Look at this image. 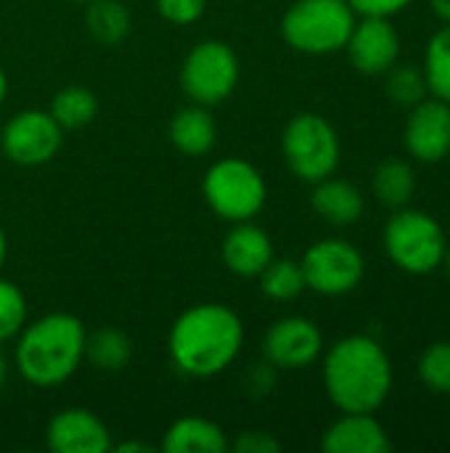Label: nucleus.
Segmentation results:
<instances>
[{
  "label": "nucleus",
  "instance_id": "f257e3e1",
  "mask_svg": "<svg viewBox=\"0 0 450 453\" xmlns=\"http://www.w3.org/2000/svg\"><path fill=\"white\" fill-rule=\"evenodd\" d=\"M321 380L326 398L345 414H377L395 385L393 358L369 334H347L324 348Z\"/></svg>",
  "mask_w": 450,
  "mask_h": 453
},
{
  "label": "nucleus",
  "instance_id": "f03ea898",
  "mask_svg": "<svg viewBox=\"0 0 450 453\" xmlns=\"http://www.w3.org/2000/svg\"><path fill=\"white\" fill-rule=\"evenodd\" d=\"M244 348V324L223 303H199L183 311L170 334L167 353L180 374L210 380L223 374Z\"/></svg>",
  "mask_w": 450,
  "mask_h": 453
},
{
  "label": "nucleus",
  "instance_id": "7ed1b4c3",
  "mask_svg": "<svg viewBox=\"0 0 450 453\" xmlns=\"http://www.w3.org/2000/svg\"><path fill=\"white\" fill-rule=\"evenodd\" d=\"M88 332L72 313H48L16 334L13 369L32 388H56L85 361Z\"/></svg>",
  "mask_w": 450,
  "mask_h": 453
},
{
  "label": "nucleus",
  "instance_id": "20e7f679",
  "mask_svg": "<svg viewBox=\"0 0 450 453\" xmlns=\"http://www.w3.org/2000/svg\"><path fill=\"white\" fill-rule=\"evenodd\" d=\"M446 228L435 215L419 207L393 210L382 228V247L387 260L408 276H430L443 265Z\"/></svg>",
  "mask_w": 450,
  "mask_h": 453
},
{
  "label": "nucleus",
  "instance_id": "39448f33",
  "mask_svg": "<svg viewBox=\"0 0 450 453\" xmlns=\"http://www.w3.org/2000/svg\"><path fill=\"white\" fill-rule=\"evenodd\" d=\"M355 21L347 0H294L281 16V37L302 56H332L345 50Z\"/></svg>",
  "mask_w": 450,
  "mask_h": 453
},
{
  "label": "nucleus",
  "instance_id": "423d86ee",
  "mask_svg": "<svg viewBox=\"0 0 450 453\" xmlns=\"http://www.w3.org/2000/svg\"><path fill=\"white\" fill-rule=\"evenodd\" d=\"M281 154L292 175L313 186L337 173L342 162V141L324 114L300 111L281 133Z\"/></svg>",
  "mask_w": 450,
  "mask_h": 453
},
{
  "label": "nucleus",
  "instance_id": "0eeeda50",
  "mask_svg": "<svg viewBox=\"0 0 450 453\" xmlns=\"http://www.w3.org/2000/svg\"><path fill=\"white\" fill-rule=\"evenodd\" d=\"M202 194L217 218L241 223L263 212L268 202V183L252 162L241 157H223L207 167Z\"/></svg>",
  "mask_w": 450,
  "mask_h": 453
},
{
  "label": "nucleus",
  "instance_id": "6e6552de",
  "mask_svg": "<svg viewBox=\"0 0 450 453\" xmlns=\"http://www.w3.org/2000/svg\"><path fill=\"white\" fill-rule=\"evenodd\" d=\"M239 58L236 50L223 40L196 42L180 64V90L191 104L217 106L239 85Z\"/></svg>",
  "mask_w": 450,
  "mask_h": 453
},
{
  "label": "nucleus",
  "instance_id": "1a4fd4ad",
  "mask_svg": "<svg viewBox=\"0 0 450 453\" xmlns=\"http://www.w3.org/2000/svg\"><path fill=\"white\" fill-rule=\"evenodd\" d=\"M305 289L321 297H345L363 284L366 257L347 239H318L313 242L300 260Z\"/></svg>",
  "mask_w": 450,
  "mask_h": 453
},
{
  "label": "nucleus",
  "instance_id": "9d476101",
  "mask_svg": "<svg viewBox=\"0 0 450 453\" xmlns=\"http://www.w3.org/2000/svg\"><path fill=\"white\" fill-rule=\"evenodd\" d=\"M64 141V130L42 109H24L16 111L0 135V151L8 162L19 167H40L48 165Z\"/></svg>",
  "mask_w": 450,
  "mask_h": 453
},
{
  "label": "nucleus",
  "instance_id": "9b49d317",
  "mask_svg": "<svg viewBox=\"0 0 450 453\" xmlns=\"http://www.w3.org/2000/svg\"><path fill=\"white\" fill-rule=\"evenodd\" d=\"M400 32L393 16H358L345 53L363 77H385L400 61Z\"/></svg>",
  "mask_w": 450,
  "mask_h": 453
},
{
  "label": "nucleus",
  "instance_id": "f8f14e48",
  "mask_svg": "<svg viewBox=\"0 0 450 453\" xmlns=\"http://www.w3.org/2000/svg\"><path fill=\"white\" fill-rule=\"evenodd\" d=\"M263 356L278 372H300L324 356V332L305 316L273 321L263 337Z\"/></svg>",
  "mask_w": 450,
  "mask_h": 453
},
{
  "label": "nucleus",
  "instance_id": "ddd939ff",
  "mask_svg": "<svg viewBox=\"0 0 450 453\" xmlns=\"http://www.w3.org/2000/svg\"><path fill=\"white\" fill-rule=\"evenodd\" d=\"M403 146L414 162L438 165L450 157V104L427 96L408 109Z\"/></svg>",
  "mask_w": 450,
  "mask_h": 453
},
{
  "label": "nucleus",
  "instance_id": "4468645a",
  "mask_svg": "<svg viewBox=\"0 0 450 453\" xmlns=\"http://www.w3.org/2000/svg\"><path fill=\"white\" fill-rule=\"evenodd\" d=\"M45 443L53 453H106L114 446L103 419L88 409L58 411L48 422Z\"/></svg>",
  "mask_w": 450,
  "mask_h": 453
},
{
  "label": "nucleus",
  "instance_id": "2eb2a0df",
  "mask_svg": "<svg viewBox=\"0 0 450 453\" xmlns=\"http://www.w3.org/2000/svg\"><path fill=\"white\" fill-rule=\"evenodd\" d=\"M393 449L390 433L377 419V414H345L324 430V453H387Z\"/></svg>",
  "mask_w": 450,
  "mask_h": 453
},
{
  "label": "nucleus",
  "instance_id": "dca6fc26",
  "mask_svg": "<svg viewBox=\"0 0 450 453\" xmlns=\"http://www.w3.org/2000/svg\"><path fill=\"white\" fill-rule=\"evenodd\" d=\"M233 228L223 239V263L241 279H257L260 271L276 257L273 239L252 220L231 223Z\"/></svg>",
  "mask_w": 450,
  "mask_h": 453
},
{
  "label": "nucleus",
  "instance_id": "f3484780",
  "mask_svg": "<svg viewBox=\"0 0 450 453\" xmlns=\"http://www.w3.org/2000/svg\"><path fill=\"white\" fill-rule=\"evenodd\" d=\"M310 207L318 218H324L329 226L347 228L355 226L366 212V199L358 186H353L345 178L329 175L318 183H313Z\"/></svg>",
  "mask_w": 450,
  "mask_h": 453
},
{
  "label": "nucleus",
  "instance_id": "a211bd4d",
  "mask_svg": "<svg viewBox=\"0 0 450 453\" xmlns=\"http://www.w3.org/2000/svg\"><path fill=\"white\" fill-rule=\"evenodd\" d=\"M170 143L186 154V157H204L212 151L217 141V125L215 117L210 114V106L191 104L183 106L172 119H170Z\"/></svg>",
  "mask_w": 450,
  "mask_h": 453
},
{
  "label": "nucleus",
  "instance_id": "6ab92c4d",
  "mask_svg": "<svg viewBox=\"0 0 450 453\" xmlns=\"http://www.w3.org/2000/svg\"><path fill=\"white\" fill-rule=\"evenodd\" d=\"M164 453H225L231 449L220 425L204 417H183L172 422L162 438Z\"/></svg>",
  "mask_w": 450,
  "mask_h": 453
},
{
  "label": "nucleus",
  "instance_id": "aec40b11",
  "mask_svg": "<svg viewBox=\"0 0 450 453\" xmlns=\"http://www.w3.org/2000/svg\"><path fill=\"white\" fill-rule=\"evenodd\" d=\"M371 188H374V196L379 199V204H385L390 210L408 207L416 194L414 165L400 157H390V159L379 162L371 175Z\"/></svg>",
  "mask_w": 450,
  "mask_h": 453
},
{
  "label": "nucleus",
  "instance_id": "412c9836",
  "mask_svg": "<svg viewBox=\"0 0 450 453\" xmlns=\"http://www.w3.org/2000/svg\"><path fill=\"white\" fill-rule=\"evenodd\" d=\"M85 27L101 45H119L133 27L130 11L122 0H90L85 3Z\"/></svg>",
  "mask_w": 450,
  "mask_h": 453
},
{
  "label": "nucleus",
  "instance_id": "4be33fe9",
  "mask_svg": "<svg viewBox=\"0 0 450 453\" xmlns=\"http://www.w3.org/2000/svg\"><path fill=\"white\" fill-rule=\"evenodd\" d=\"M85 358L98 372H122L133 358V340L117 326H101L85 340Z\"/></svg>",
  "mask_w": 450,
  "mask_h": 453
},
{
  "label": "nucleus",
  "instance_id": "5701e85b",
  "mask_svg": "<svg viewBox=\"0 0 450 453\" xmlns=\"http://www.w3.org/2000/svg\"><path fill=\"white\" fill-rule=\"evenodd\" d=\"M50 117L58 122L61 130H80L88 127L98 114V98L85 85H66L50 101Z\"/></svg>",
  "mask_w": 450,
  "mask_h": 453
},
{
  "label": "nucleus",
  "instance_id": "b1692460",
  "mask_svg": "<svg viewBox=\"0 0 450 453\" xmlns=\"http://www.w3.org/2000/svg\"><path fill=\"white\" fill-rule=\"evenodd\" d=\"M422 72L430 96L450 104V27L446 24L427 40Z\"/></svg>",
  "mask_w": 450,
  "mask_h": 453
},
{
  "label": "nucleus",
  "instance_id": "393cba45",
  "mask_svg": "<svg viewBox=\"0 0 450 453\" xmlns=\"http://www.w3.org/2000/svg\"><path fill=\"white\" fill-rule=\"evenodd\" d=\"M257 279H260L263 295L276 303L297 300L305 292V276H302L300 260H292V257H273L260 271Z\"/></svg>",
  "mask_w": 450,
  "mask_h": 453
},
{
  "label": "nucleus",
  "instance_id": "a878e982",
  "mask_svg": "<svg viewBox=\"0 0 450 453\" xmlns=\"http://www.w3.org/2000/svg\"><path fill=\"white\" fill-rule=\"evenodd\" d=\"M416 377L430 393L450 395V340H435L419 353Z\"/></svg>",
  "mask_w": 450,
  "mask_h": 453
},
{
  "label": "nucleus",
  "instance_id": "bb28decb",
  "mask_svg": "<svg viewBox=\"0 0 450 453\" xmlns=\"http://www.w3.org/2000/svg\"><path fill=\"white\" fill-rule=\"evenodd\" d=\"M385 90H387L390 101H395L398 106H406V109H411L414 104H419L422 98L430 96L422 66L400 64V61L385 74Z\"/></svg>",
  "mask_w": 450,
  "mask_h": 453
},
{
  "label": "nucleus",
  "instance_id": "cd10ccee",
  "mask_svg": "<svg viewBox=\"0 0 450 453\" xmlns=\"http://www.w3.org/2000/svg\"><path fill=\"white\" fill-rule=\"evenodd\" d=\"M27 324V297L13 284L0 279V345L13 340Z\"/></svg>",
  "mask_w": 450,
  "mask_h": 453
},
{
  "label": "nucleus",
  "instance_id": "c85d7f7f",
  "mask_svg": "<svg viewBox=\"0 0 450 453\" xmlns=\"http://www.w3.org/2000/svg\"><path fill=\"white\" fill-rule=\"evenodd\" d=\"M156 11L164 21L175 24V27H188L196 24L204 16L207 0H154Z\"/></svg>",
  "mask_w": 450,
  "mask_h": 453
},
{
  "label": "nucleus",
  "instance_id": "c756f323",
  "mask_svg": "<svg viewBox=\"0 0 450 453\" xmlns=\"http://www.w3.org/2000/svg\"><path fill=\"white\" fill-rule=\"evenodd\" d=\"M276 377H278V369L273 364H268V361L265 364H255V366H249V372L244 377V388H247L249 395L263 398V395H268L276 388Z\"/></svg>",
  "mask_w": 450,
  "mask_h": 453
},
{
  "label": "nucleus",
  "instance_id": "7c9ffc66",
  "mask_svg": "<svg viewBox=\"0 0 450 453\" xmlns=\"http://www.w3.org/2000/svg\"><path fill=\"white\" fill-rule=\"evenodd\" d=\"M233 451L239 453H278L281 451V441L273 438L265 430H247L233 441Z\"/></svg>",
  "mask_w": 450,
  "mask_h": 453
},
{
  "label": "nucleus",
  "instance_id": "2f4dec72",
  "mask_svg": "<svg viewBox=\"0 0 450 453\" xmlns=\"http://www.w3.org/2000/svg\"><path fill=\"white\" fill-rule=\"evenodd\" d=\"M358 16H398L414 0H347Z\"/></svg>",
  "mask_w": 450,
  "mask_h": 453
},
{
  "label": "nucleus",
  "instance_id": "473e14b6",
  "mask_svg": "<svg viewBox=\"0 0 450 453\" xmlns=\"http://www.w3.org/2000/svg\"><path fill=\"white\" fill-rule=\"evenodd\" d=\"M427 3H430L432 16H435L440 24L450 27V0H427Z\"/></svg>",
  "mask_w": 450,
  "mask_h": 453
},
{
  "label": "nucleus",
  "instance_id": "72a5a7b5",
  "mask_svg": "<svg viewBox=\"0 0 450 453\" xmlns=\"http://www.w3.org/2000/svg\"><path fill=\"white\" fill-rule=\"evenodd\" d=\"M111 451H117V453H151L154 449L149 446V443H119V446H111Z\"/></svg>",
  "mask_w": 450,
  "mask_h": 453
},
{
  "label": "nucleus",
  "instance_id": "f704fd0d",
  "mask_svg": "<svg viewBox=\"0 0 450 453\" xmlns=\"http://www.w3.org/2000/svg\"><path fill=\"white\" fill-rule=\"evenodd\" d=\"M5 257H8V236H5V231H3V226H0V271H3V265H5Z\"/></svg>",
  "mask_w": 450,
  "mask_h": 453
},
{
  "label": "nucleus",
  "instance_id": "c9c22d12",
  "mask_svg": "<svg viewBox=\"0 0 450 453\" xmlns=\"http://www.w3.org/2000/svg\"><path fill=\"white\" fill-rule=\"evenodd\" d=\"M5 380H8V358H5V353L0 348V388L5 385Z\"/></svg>",
  "mask_w": 450,
  "mask_h": 453
},
{
  "label": "nucleus",
  "instance_id": "e433bc0d",
  "mask_svg": "<svg viewBox=\"0 0 450 453\" xmlns=\"http://www.w3.org/2000/svg\"><path fill=\"white\" fill-rule=\"evenodd\" d=\"M5 96H8V77H5V72L0 66V106L5 104Z\"/></svg>",
  "mask_w": 450,
  "mask_h": 453
},
{
  "label": "nucleus",
  "instance_id": "4c0bfd02",
  "mask_svg": "<svg viewBox=\"0 0 450 453\" xmlns=\"http://www.w3.org/2000/svg\"><path fill=\"white\" fill-rule=\"evenodd\" d=\"M446 273H448V279H450V242L446 244V255H443V265H440Z\"/></svg>",
  "mask_w": 450,
  "mask_h": 453
},
{
  "label": "nucleus",
  "instance_id": "58836bf2",
  "mask_svg": "<svg viewBox=\"0 0 450 453\" xmlns=\"http://www.w3.org/2000/svg\"><path fill=\"white\" fill-rule=\"evenodd\" d=\"M72 3H90V0H72Z\"/></svg>",
  "mask_w": 450,
  "mask_h": 453
}]
</instances>
